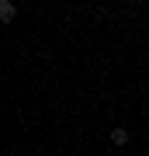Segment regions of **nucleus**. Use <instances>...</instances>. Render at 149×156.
<instances>
[{
    "label": "nucleus",
    "mask_w": 149,
    "mask_h": 156,
    "mask_svg": "<svg viewBox=\"0 0 149 156\" xmlns=\"http://www.w3.org/2000/svg\"><path fill=\"white\" fill-rule=\"evenodd\" d=\"M111 142H115V146H125L128 142V132H125V128H115V132H111Z\"/></svg>",
    "instance_id": "obj_2"
},
{
    "label": "nucleus",
    "mask_w": 149,
    "mask_h": 156,
    "mask_svg": "<svg viewBox=\"0 0 149 156\" xmlns=\"http://www.w3.org/2000/svg\"><path fill=\"white\" fill-rule=\"evenodd\" d=\"M14 14H17V7L11 4V0H0V17H4V21H11Z\"/></svg>",
    "instance_id": "obj_1"
}]
</instances>
